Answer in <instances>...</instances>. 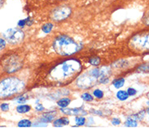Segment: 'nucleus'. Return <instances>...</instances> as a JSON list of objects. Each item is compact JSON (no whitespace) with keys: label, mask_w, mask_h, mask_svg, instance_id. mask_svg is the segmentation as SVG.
I'll return each instance as SVG.
<instances>
[{"label":"nucleus","mask_w":149,"mask_h":134,"mask_svg":"<svg viewBox=\"0 0 149 134\" xmlns=\"http://www.w3.org/2000/svg\"><path fill=\"white\" fill-rule=\"evenodd\" d=\"M112 123H113V124H114V125H118V124L121 123V121H120V119H118L114 118V119H112Z\"/></svg>","instance_id":"c756f323"},{"label":"nucleus","mask_w":149,"mask_h":134,"mask_svg":"<svg viewBox=\"0 0 149 134\" xmlns=\"http://www.w3.org/2000/svg\"><path fill=\"white\" fill-rule=\"evenodd\" d=\"M8 108H9V105L7 103H3L1 105V110L3 111H6V110H8Z\"/></svg>","instance_id":"c85d7f7f"},{"label":"nucleus","mask_w":149,"mask_h":134,"mask_svg":"<svg viewBox=\"0 0 149 134\" xmlns=\"http://www.w3.org/2000/svg\"><path fill=\"white\" fill-rule=\"evenodd\" d=\"M56 113L55 111H51L48 113H45L42 115V117H41V121L44 123H49L52 121L55 118Z\"/></svg>","instance_id":"9d476101"},{"label":"nucleus","mask_w":149,"mask_h":134,"mask_svg":"<svg viewBox=\"0 0 149 134\" xmlns=\"http://www.w3.org/2000/svg\"><path fill=\"white\" fill-rule=\"evenodd\" d=\"M1 49L3 50V49L4 48V47H5V39H3V38H1Z\"/></svg>","instance_id":"473e14b6"},{"label":"nucleus","mask_w":149,"mask_h":134,"mask_svg":"<svg viewBox=\"0 0 149 134\" xmlns=\"http://www.w3.org/2000/svg\"><path fill=\"white\" fill-rule=\"evenodd\" d=\"M130 46L137 52H149V32L134 35L130 41Z\"/></svg>","instance_id":"39448f33"},{"label":"nucleus","mask_w":149,"mask_h":134,"mask_svg":"<svg viewBox=\"0 0 149 134\" xmlns=\"http://www.w3.org/2000/svg\"><path fill=\"white\" fill-rule=\"evenodd\" d=\"M70 101H71V100L69 98H61L57 101V105L60 106V108H64V107H67L70 104Z\"/></svg>","instance_id":"f8f14e48"},{"label":"nucleus","mask_w":149,"mask_h":134,"mask_svg":"<svg viewBox=\"0 0 149 134\" xmlns=\"http://www.w3.org/2000/svg\"><path fill=\"white\" fill-rule=\"evenodd\" d=\"M144 111H141V112H139V113H138V114H135V115H134L131 116L130 118H131L133 119H134V120H142L143 119V118L144 117Z\"/></svg>","instance_id":"6ab92c4d"},{"label":"nucleus","mask_w":149,"mask_h":134,"mask_svg":"<svg viewBox=\"0 0 149 134\" xmlns=\"http://www.w3.org/2000/svg\"><path fill=\"white\" fill-rule=\"evenodd\" d=\"M110 76V70L108 68H96L79 76L77 79V85L83 89L89 88L96 84H107Z\"/></svg>","instance_id":"f03ea898"},{"label":"nucleus","mask_w":149,"mask_h":134,"mask_svg":"<svg viewBox=\"0 0 149 134\" xmlns=\"http://www.w3.org/2000/svg\"><path fill=\"white\" fill-rule=\"evenodd\" d=\"M147 104H148V105H149V101H148V103H147Z\"/></svg>","instance_id":"f704fd0d"},{"label":"nucleus","mask_w":149,"mask_h":134,"mask_svg":"<svg viewBox=\"0 0 149 134\" xmlns=\"http://www.w3.org/2000/svg\"><path fill=\"white\" fill-rule=\"evenodd\" d=\"M100 62V57H97V56H95V57H92L90 60V63L93 66H98Z\"/></svg>","instance_id":"4be33fe9"},{"label":"nucleus","mask_w":149,"mask_h":134,"mask_svg":"<svg viewBox=\"0 0 149 134\" xmlns=\"http://www.w3.org/2000/svg\"><path fill=\"white\" fill-rule=\"evenodd\" d=\"M124 84H125V79H116V80H114L113 82V84L114 87H115L116 88H121L122 86L124 85Z\"/></svg>","instance_id":"dca6fc26"},{"label":"nucleus","mask_w":149,"mask_h":134,"mask_svg":"<svg viewBox=\"0 0 149 134\" xmlns=\"http://www.w3.org/2000/svg\"><path fill=\"white\" fill-rule=\"evenodd\" d=\"M26 100H27V97H20V98H17V101L18 103H24L25 101H26Z\"/></svg>","instance_id":"a878e982"},{"label":"nucleus","mask_w":149,"mask_h":134,"mask_svg":"<svg viewBox=\"0 0 149 134\" xmlns=\"http://www.w3.org/2000/svg\"><path fill=\"white\" fill-rule=\"evenodd\" d=\"M127 92H128L129 96H134V95L136 94V90L134 89V88H129L127 89Z\"/></svg>","instance_id":"393cba45"},{"label":"nucleus","mask_w":149,"mask_h":134,"mask_svg":"<svg viewBox=\"0 0 149 134\" xmlns=\"http://www.w3.org/2000/svg\"><path fill=\"white\" fill-rule=\"evenodd\" d=\"M47 123H44V122H42L41 121V123H34L33 124V126H34V127H37V126H47Z\"/></svg>","instance_id":"7c9ffc66"},{"label":"nucleus","mask_w":149,"mask_h":134,"mask_svg":"<svg viewBox=\"0 0 149 134\" xmlns=\"http://www.w3.org/2000/svg\"><path fill=\"white\" fill-rule=\"evenodd\" d=\"M22 67V62L16 56H12L4 61L3 68L7 73H14Z\"/></svg>","instance_id":"0eeeda50"},{"label":"nucleus","mask_w":149,"mask_h":134,"mask_svg":"<svg viewBox=\"0 0 149 134\" xmlns=\"http://www.w3.org/2000/svg\"><path fill=\"white\" fill-rule=\"evenodd\" d=\"M52 28H53V25L51 24V23H47V24H45L42 26V30L44 33L47 34V33L51 32V31L52 30Z\"/></svg>","instance_id":"f3484780"},{"label":"nucleus","mask_w":149,"mask_h":134,"mask_svg":"<svg viewBox=\"0 0 149 134\" xmlns=\"http://www.w3.org/2000/svg\"><path fill=\"white\" fill-rule=\"evenodd\" d=\"M36 110H38V111H42V110H44V107L42 106V105H37V106H36Z\"/></svg>","instance_id":"2f4dec72"},{"label":"nucleus","mask_w":149,"mask_h":134,"mask_svg":"<svg viewBox=\"0 0 149 134\" xmlns=\"http://www.w3.org/2000/svg\"><path fill=\"white\" fill-rule=\"evenodd\" d=\"M82 65L75 59H69L63 61L54 67L50 72V76L57 83L67 82L73 79L81 72Z\"/></svg>","instance_id":"f257e3e1"},{"label":"nucleus","mask_w":149,"mask_h":134,"mask_svg":"<svg viewBox=\"0 0 149 134\" xmlns=\"http://www.w3.org/2000/svg\"><path fill=\"white\" fill-rule=\"evenodd\" d=\"M31 109L30 105H20L16 107V110H17L18 113H20V114H23V113H27L29 112Z\"/></svg>","instance_id":"ddd939ff"},{"label":"nucleus","mask_w":149,"mask_h":134,"mask_svg":"<svg viewBox=\"0 0 149 134\" xmlns=\"http://www.w3.org/2000/svg\"><path fill=\"white\" fill-rule=\"evenodd\" d=\"M28 21H29V18H27L26 20H23V21H19V23H18V25H19V26H21V27H23L24 25L26 24V23L29 25V22H28Z\"/></svg>","instance_id":"cd10ccee"},{"label":"nucleus","mask_w":149,"mask_h":134,"mask_svg":"<svg viewBox=\"0 0 149 134\" xmlns=\"http://www.w3.org/2000/svg\"><path fill=\"white\" fill-rule=\"evenodd\" d=\"M125 125L126 127H137L138 123L136 120H134V119H133L129 117L127 119V120L125 121Z\"/></svg>","instance_id":"2eb2a0df"},{"label":"nucleus","mask_w":149,"mask_h":134,"mask_svg":"<svg viewBox=\"0 0 149 134\" xmlns=\"http://www.w3.org/2000/svg\"><path fill=\"white\" fill-rule=\"evenodd\" d=\"M117 98H118L120 101H125V100H126L127 98H129V94H128L127 92L120 90L117 93Z\"/></svg>","instance_id":"4468645a"},{"label":"nucleus","mask_w":149,"mask_h":134,"mask_svg":"<svg viewBox=\"0 0 149 134\" xmlns=\"http://www.w3.org/2000/svg\"><path fill=\"white\" fill-rule=\"evenodd\" d=\"M69 123V120L68 118H60L55 120L53 123L55 127H62L65 125H68Z\"/></svg>","instance_id":"9b49d317"},{"label":"nucleus","mask_w":149,"mask_h":134,"mask_svg":"<svg viewBox=\"0 0 149 134\" xmlns=\"http://www.w3.org/2000/svg\"><path fill=\"white\" fill-rule=\"evenodd\" d=\"M53 48L61 56H69L80 51L82 46L67 35H60L53 42Z\"/></svg>","instance_id":"7ed1b4c3"},{"label":"nucleus","mask_w":149,"mask_h":134,"mask_svg":"<svg viewBox=\"0 0 149 134\" xmlns=\"http://www.w3.org/2000/svg\"><path fill=\"white\" fill-rule=\"evenodd\" d=\"M138 70L140 72H146V73H149V62L145 63L142 66L138 68Z\"/></svg>","instance_id":"a211bd4d"},{"label":"nucleus","mask_w":149,"mask_h":134,"mask_svg":"<svg viewBox=\"0 0 149 134\" xmlns=\"http://www.w3.org/2000/svg\"><path fill=\"white\" fill-rule=\"evenodd\" d=\"M147 112H148V115H149V108H148V110H147Z\"/></svg>","instance_id":"72a5a7b5"},{"label":"nucleus","mask_w":149,"mask_h":134,"mask_svg":"<svg viewBox=\"0 0 149 134\" xmlns=\"http://www.w3.org/2000/svg\"><path fill=\"white\" fill-rule=\"evenodd\" d=\"M4 39L11 44H18L23 41L24 34L23 31L17 28H11L3 32Z\"/></svg>","instance_id":"423d86ee"},{"label":"nucleus","mask_w":149,"mask_h":134,"mask_svg":"<svg viewBox=\"0 0 149 134\" xmlns=\"http://www.w3.org/2000/svg\"><path fill=\"white\" fill-rule=\"evenodd\" d=\"M71 14V8L67 6H62L60 7H57L51 13V19L59 21L65 20L67 17H69Z\"/></svg>","instance_id":"6e6552de"},{"label":"nucleus","mask_w":149,"mask_h":134,"mask_svg":"<svg viewBox=\"0 0 149 134\" xmlns=\"http://www.w3.org/2000/svg\"><path fill=\"white\" fill-rule=\"evenodd\" d=\"M24 88V82L18 78L11 77L3 79L0 84V95L1 98H4L7 97H11L15 95L20 91H22Z\"/></svg>","instance_id":"20e7f679"},{"label":"nucleus","mask_w":149,"mask_h":134,"mask_svg":"<svg viewBox=\"0 0 149 134\" xmlns=\"http://www.w3.org/2000/svg\"><path fill=\"white\" fill-rule=\"evenodd\" d=\"M94 96L97 98H102L104 97V92L100 89H96L94 91Z\"/></svg>","instance_id":"b1692460"},{"label":"nucleus","mask_w":149,"mask_h":134,"mask_svg":"<svg viewBox=\"0 0 149 134\" xmlns=\"http://www.w3.org/2000/svg\"><path fill=\"white\" fill-rule=\"evenodd\" d=\"M75 122H76V124L78 126H82L85 124L86 123V119L83 118V117H76L75 118Z\"/></svg>","instance_id":"412c9836"},{"label":"nucleus","mask_w":149,"mask_h":134,"mask_svg":"<svg viewBox=\"0 0 149 134\" xmlns=\"http://www.w3.org/2000/svg\"><path fill=\"white\" fill-rule=\"evenodd\" d=\"M82 98L83 99L84 101H93V97L91 95H90L89 93H84L82 95Z\"/></svg>","instance_id":"5701e85b"},{"label":"nucleus","mask_w":149,"mask_h":134,"mask_svg":"<svg viewBox=\"0 0 149 134\" xmlns=\"http://www.w3.org/2000/svg\"><path fill=\"white\" fill-rule=\"evenodd\" d=\"M143 22L146 25H149V12L145 15V17L143 18Z\"/></svg>","instance_id":"bb28decb"},{"label":"nucleus","mask_w":149,"mask_h":134,"mask_svg":"<svg viewBox=\"0 0 149 134\" xmlns=\"http://www.w3.org/2000/svg\"><path fill=\"white\" fill-rule=\"evenodd\" d=\"M18 126L19 127H30L31 126V122H30V120H28V119H22V120H20V122L18 123Z\"/></svg>","instance_id":"aec40b11"},{"label":"nucleus","mask_w":149,"mask_h":134,"mask_svg":"<svg viewBox=\"0 0 149 134\" xmlns=\"http://www.w3.org/2000/svg\"><path fill=\"white\" fill-rule=\"evenodd\" d=\"M60 110L65 113L66 115H86V112L83 110L81 108H60Z\"/></svg>","instance_id":"1a4fd4ad"}]
</instances>
